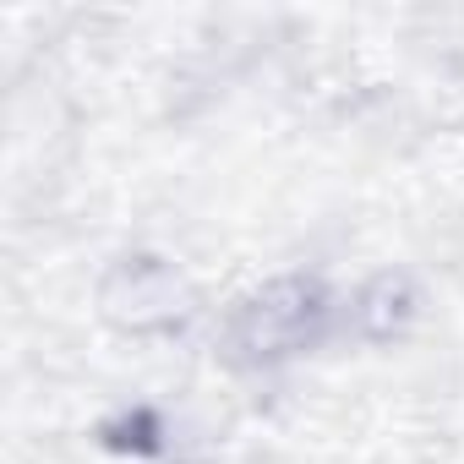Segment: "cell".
<instances>
[{"label":"cell","instance_id":"1","mask_svg":"<svg viewBox=\"0 0 464 464\" xmlns=\"http://www.w3.org/2000/svg\"><path fill=\"white\" fill-rule=\"evenodd\" d=\"M328 323V295L317 279H274L257 295H246L229 317V344L246 361H290L306 344H317Z\"/></svg>","mask_w":464,"mask_h":464},{"label":"cell","instance_id":"2","mask_svg":"<svg viewBox=\"0 0 464 464\" xmlns=\"http://www.w3.org/2000/svg\"><path fill=\"white\" fill-rule=\"evenodd\" d=\"M99 301H104V317H115L121 328H137V334L169 328V323H180L191 312V290L164 257H126V263H115L104 290H99Z\"/></svg>","mask_w":464,"mask_h":464},{"label":"cell","instance_id":"3","mask_svg":"<svg viewBox=\"0 0 464 464\" xmlns=\"http://www.w3.org/2000/svg\"><path fill=\"white\" fill-rule=\"evenodd\" d=\"M410 317H415V290L399 274H377L355 301V323L366 339H393V334H404Z\"/></svg>","mask_w":464,"mask_h":464}]
</instances>
